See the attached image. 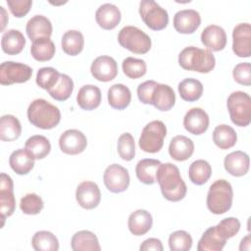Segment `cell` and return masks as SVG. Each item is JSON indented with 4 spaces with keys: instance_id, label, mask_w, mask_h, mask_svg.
Returning a JSON list of instances; mask_svg holds the SVG:
<instances>
[{
    "instance_id": "cell-1",
    "label": "cell",
    "mask_w": 251,
    "mask_h": 251,
    "mask_svg": "<svg viewBox=\"0 0 251 251\" xmlns=\"http://www.w3.org/2000/svg\"><path fill=\"white\" fill-rule=\"evenodd\" d=\"M156 180L167 200L177 202L184 198L187 187L176 165L172 163L161 164L156 175Z\"/></svg>"
},
{
    "instance_id": "cell-2",
    "label": "cell",
    "mask_w": 251,
    "mask_h": 251,
    "mask_svg": "<svg viewBox=\"0 0 251 251\" xmlns=\"http://www.w3.org/2000/svg\"><path fill=\"white\" fill-rule=\"evenodd\" d=\"M27 118L34 126L51 129L60 123L61 113L55 105L45 99H35L27 108Z\"/></svg>"
},
{
    "instance_id": "cell-3",
    "label": "cell",
    "mask_w": 251,
    "mask_h": 251,
    "mask_svg": "<svg viewBox=\"0 0 251 251\" xmlns=\"http://www.w3.org/2000/svg\"><path fill=\"white\" fill-rule=\"evenodd\" d=\"M178 64L184 70L207 74L215 68L216 59L210 50L188 46L179 53Z\"/></svg>"
},
{
    "instance_id": "cell-4",
    "label": "cell",
    "mask_w": 251,
    "mask_h": 251,
    "mask_svg": "<svg viewBox=\"0 0 251 251\" xmlns=\"http://www.w3.org/2000/svg\"><path fill=\"white\" fill-rule=\"evenodd\" d=\"M233 191L231 184L226 179H217L209 187L207 193V207L215 215L227 212L232 205Z\"/></svg>"
},
{
    "instance_id": "cell-5",
    "label": "cell",
    "mask_w": 251,
    "mask_h": 251,
    "mask_svg": "<svg viewBox=\"0 0 251 251\" xmlns=\"http://www.w3.org/2000/svg\"><path fill=\"white\" fill-rule=\"evenodd\" d=\"M227 110L231 122L238 126H246L251 122V98L243 91H234L227 98Z\"/></svg>"
},
{
    "instance_id": "cell-6",
    "label": "cell",
    "mask_w": 251,
    "mask_h": 251,
    "mask_svg": "<svg viewBox=\"0 0 251 251\" xmlns=\"http://www.w3.org/2000/svg\"><path fill=\"white\" fill-rule=\"evenodd\" d=\"M121 46L135 54H145L151 48V39L140 28L133 25L124 26L118 35Z\"/></svg>"
},
{
    "instance_id": "cell-7",
    "label": "cell",
    "mask_w": 251,
    "mask_h": 251,
    "mask_svg": "<svg viewBox=\"0 0 251 251\" xmlns=\"http://www.w3.org/2000/svg\"><path fill=\"white\" fill-rule=\"evenodd\" d=\"M167 135V128L163 122L152 121L142 129L139 137V147L147 153H157L164 144V138Z\"/></svg>"
},
{
    "instance_id": "cell-8",
    "label": "cell",
    "mask_w": 251,
    "mask_h": 251,
    "mask_svg": "<svg viewBox=\"0 0 251 251\" xmlns=\"http://www.w3.org/2000/svg\"><path fill=\"white\" fill-rule=\"evenodd\" d=\"M139 14L144 24L153 30H161L169 23L168 12L153 0L141 1Z\"/></svg>"
},
{
    "instance_id": "cell-9",
    "label": "cell",
    "mask_w": 251,
    "mask_h": 251,
    "mask_svg": "<svg viewBox=\"0 0 251 251\" xmlns=\"http://www.w3.org/2000/svg\"><path fill=\"white\" fill-rule=\"evenodd\" d=\"M31 75L32 69L23 63L6 61L0 66V83L2 85L25 82L29 80Z\"/></svg>"
},
{
    "instance_id": "cell-10",
    "label": "cell",
    "mask_w": 251,
    "mask_h": 251,
    "mask_svg": "<svg viewBox=\"0 0 251 251\" xmlns=\"http://www.w3.org/2000/svg\"><path fill=\"white\" fill-rule=\"evenodd\" d=\"M104 184L113 193H120L129 185L128 171L119 164H112L106 168L103 175Z\"/></svg>"
},
{
    "instance_id": "cell-11",
    "label": "cell",
    "mask_w": 251,
    "mask_h": 251,
    "mask_svg": "<svg viewBox=\"0 0 251 251\" xmlns=\"http://www.w3.org/2000/svg\"><path fill=\"white\" fill-rule=\"evenodd\" d=\"M13 180L10 176L1 173L0 176V213L2 220V226L7 217H10L15 212L16 199L13 192Z\"/></svg>"
},
{
    "instance_id": "cell-12",
    "label": "cell",
    "mask_w": 251,
    "mask_h": 251,
    "mask_svg": "<svg viewBox=\"0 0 251 251\" xmlns=\"http://www.w3.org/2000/svg\"><path fill=\"white\" fill-rule=\"evenodd\" d=\"M232 50L235 55L241 58H248L251 55V25L248 23H241L235 25L232 31Z\"/></svg>"
},
{
    "instance_id": "cell-13",
    "label": "cell",
    "mask_w": 251,
    "mask_h": 251,
    "mask_svg": "<svg viewBox=\"0 0 251 251\" xmlns=\"http://www.w3.org/2000/svg\"><path fill=\"white\" fill-rule=\"evenodd\" d=\"M86 145V136L78 129H67L59 138L61 151L69 155H76L83 152Z\"/></svg>"
},
{
    "instance_id": "cell-14",
    "label": "cell",
    "mask_w": 251,
    "mask_h": 251,
    "mask_svg": "<svg viewBox=\"0 0 251 251\" xmlns=\"http://www.w3.org/2000/svg\"><path fill=\"white\" fill-rule=\"evenodd\" d=\"M75 198L80 207L90 210L96 208L100 203L101 192L95 182L85 180L77 185Z\"/></svg>"
},
{
    "instance_id": "cell-15",
    "label": "cell",
    "mask_w": 251,
    "mask_h": 251,
    "mask_svg": "<svg viewBox=\"0 0 251 251\" xmlns=\"http://www.w3.org/2000/svg\"><path fill=\"white\" fill-rule=\"evenodd\" d=\"M91 75L99 81H110L118 75V65L110 56H99L91 64Z\"/></svg>"
},
{
    "instance_id": "cell-16",
    "label": "cell",
    "mask_w": 251,
    "mask_h": 251,
    "mask_svg": "<svg viewBox=\"0 0 251 251\" xmlns=\"http://www.w3.org/2000/svg\"><path fill=\"white\" fill-rule=\"evenodd\" d=\"M201 24V17L196 10L185 9L175 14L174 26L179 33H193Z\"/></svg>"
},
{
    "instance_id": "cell-17",
    "label": "cell",
    "mask_w": 251,
    "mask_h": 251,
    "mask_svg": "<svg viewBox=\"0 0 251 251\" xmlns=\"http://www.w3.org/2000/svg\"><path fill=\"white\" fill-rule=\"evenodd\" d=\"M183 126L189 133L200 135L209 126V116L201 108H191L183 118Z\"/></svg>"
},
{
    "instance_id": "cell-18",
    "label": "cell",
    "mask_w": 251,
    "mask_h": 251,
    "mask_svg": "<svg viewBox=\"0 0 251 251\" xmlns=\"http://www.w3.org/2000/svg\"><path fill=\"white\" fill-rule=\"evenodd\" d=\"M201 42L212 51H221L226 47V34L225 29L217 25H210L201 33Z\"/></svg>"
},
{
    "instance_id": "cell-19",
    "label": "cell",
    "mask_w": 251,
    "mask_h": 251,
    "mask_svg": "<svg viewBox=\"0 0 251 251\" xmlns=\"http://www.w3.org/2000/svg\"><path fill=\"white\" fill-rule=\"evenodd\" d=\"M25 31L28 38L32 41L39 38H50L52 34V24L46 17L35 15L27 21Z\"/></svg>"
},
{
    "instance_id": "cell-20",
    "label": "cell",
    "mask_w": 251,
    "mask_h": 251,
    "mask_svg": "<svg viewBox=\"0 0 251 251\" xmlns=\"http://www.w3.org/2000/svg\"><path fill=\"white\" fill-rule=\"evenodd\" d=\"M249 156L243 151H234L227 154L224 160L226 171L233 176H242L249 170Z\"/></svg>"
},
{
    "instance_id": "cell-21",
    "label": "cell",
    "mask_w": 251,
    "mask_h": 251,
    "mask_svg": "<svg viewBox=\"0 0 251 251\" xmlns=\"http://www.w3.org/2000/svg\"><path fill=\"white\" fill-rule=\"evenodd\" d=\"M121 17L122 15L119 8L111 3L101 5L95 13V19L98 25L104 29L115 28L119 25Z\"/></svg>"
},
{
    "instance_id": "cell-22",
    "label": "cell",
    "mask_w": 251,
    "mask_h": 251,
    "mask_svg": "<svg viewBox=\"0 0 251 251\" xmlns=\"http://www.w3.org/2000/svg\"><path fill=\"white\" fill-rule=\"evenodd\" d=\"M194 152L193 141L184 135H176L169 145V154L176 161H185Z\"/></svg>"
},
{
    "instance_id": "cell-23",
    "label": "cell",
    "mask_w": 251,
    "mask_h": 251,
    "mask_svg": "<svg viewBox=\"0 0 251 251\" xmlns=\"http://www.w3.org/2000/svg\"><path fill=\"white\" fill-rule=\"evenodd\" d=\"M153 219L151 214L146 210L142 209H138L131 213L127 221V226L129 231L133 235L137 236L147 233L151 229Z\"/></svg>"
},
{
    "instance_id": "cell-24",
    "label": "cell",
    "mask_w": 251,
    "mask_h": 251,
    "mask_svg": "<svg viewBox=\"0 0 251 251\" xmlns=\"http://www.w3.org/2000/svg\"><path fill=\"white\" fill-rule=\"evenodd\" d=\"M226 243V238L218 230L217 226L209 227L201 236L197 244L198 251H221Z\"/></svg>"
},
{
    "instance_id": "cell-25",
    "label": "cell",
    "mask_w": 251,
    "mask_h": 251,
    "mask_svg": "<svg viewBox=\"0 0 251 251\" xmlns=\"http://www.w3.org/2000/svg\"><path fill=\"white\" fill-rule=\"evenodd\" d=\"M176 103V94L174 89L163 83H158L152 94V105L160 111L171 110Z\"/></svg>"
},
{
    "instance_id": "cell-26",
    "label": "cell",
    "mask_w": 251,
    "mask_h": 251,
    "mask_svg": "<svg viewBox=\"0 0 251 251\" xmlns=\"http://www.w3.org/2000/svg\"><path fill=\"white\" fill-rule=\"evenodd\" d=\"M78 106L86 111L97 108L101 103V90L98 86L86 84L79 88L76 95Z\"/></svg>"
},
{
    "instance_id": "cell-27",
    "label": "cell",
    "mask_w": 251,
    "mask_h": 251,
    "mask_svg": "<svg viewBox=\"0 0 251 251\" xmlns=\"http://www.w3.org/2000/svg\"><path fill=\"white\" fill-rule=\"evenodd\" d=\"M33 156L25 148L18 149L12 152L9 158V164L11 169L18 175L28 174L34 166Z\"/></svg>"
},
{
    "instance_id": "cell-28",
    "label": "cell",
    "mask_w": 251,
    "mask_h": 251,
    "mask_svg": "<svg viewBox=\"0 0 251 251\" xmlns=\"http://www.w3.org/2000/svg\"><path fill=\"white\" fill-rule=\"evenodd\" d=\"M25 45L24 34L18 29L6 30L1 38L2 50L8 55H17L21 53Z\"/></svg>"
},
{
    "instance_id": "cell-29",
    "label": "cell",
    "mask_w": 251,
    "mask_h": 251,
    "mask_svg": "<svg viewBox=\"0 0 251 251\" xmlns=\"http://www.w3.org/2000/svg\"><path fill=\"white\" fill-rule=\"evenodd\" d=\"M74 251H99L101 249L97 236L89 230L75 232L71 241Z\"/></svg>"
},
{
    "instance_id": "cell-30",
    "label": "cell",
    "mask_w": 251,
    "mask_h": 251,
    "mask_svg": "<svg viewBox=\"0 0 251 251\" xmlns=\"http://www.w3.org/2000/svg\"><path fill=\"white\" fill-rule=\"evenodd\" d=\"M131 100V92L129 88L122 83L113 84L108 89L109 105L117 110L126 109Z\"/></svg>"
},
{
    "instance_id": "cell-31",
    "label": "cell",
    "mask_w": 251,
    "mask_h": 251,
    "mask_svg": "<svg viewBox=\"0 0 251 251\" xmlns=\"http://www.w3.org/2000/svg\"><path fill=\"white\" fill-rule=\"evenodd\" d=\"M161 162L156 159H142L135 167L137 178L144 184H153L156 182V175Z\"/></svg>"
},
{
    "instance_id": "cell-32",
    "label": "cell",
    "mask_w": 251,
    "mask_h": 251,
    "mask_svg": "<svg viewBox=\"0 0 251 251\" xmlns=\"http://www.w3.org/2000/svg\"><path fill=\"white\" fill-rule=\"evenodd\" d=\"M22 132L20 121L13 115H4L0 120V138L3 141H14Z\"/></svg>"
},
{
    "instance_id": "cell-33",
    "label": "cell",
    "mask_w": 251,
    "mask_h": 251,
    "mask_svg": "<svg viewBox=\"0 0 251 251\" xmlns=\"http://www.w3.org/2000/svg\"><path fill=\"white\" fill-rule=\"evenodd\" d=\"M63 51L71 56L78 55L84 45V38L80 31L75 29H71L66 31L61 40Z\"/></svg>"
},
{
    "instance_id": "cell-34",
    "label": "cell",
    "mask_w": 251,
    "mask_h": 251,
    "mask_svg": "<svg viewBox=\"0 0 251 251\" xmlns=\"http://www.w3.org/2000/svg\"><path fill=\"white\" fill-rule=\"evenodd\" d=\"M237 135L235 130L227 125H220L213 131V141L220 149H228L235 145Z\"/></svg>"
},
{
    "instance_id": "cell-35",
    "label": "cell",
    "mask_w": 251,
    "mask_h": 251,
    "mask_svg": "<svg viewBox=\"0 0 251 251\" xmlns=\"http://www.w3.org/2000/svg\"><path fill=\"white\" fill-rule=\"evenodd\" d=\"M31 56L39 62L49 61L55 55V44L50 38H39L32 41Z\"/></svg>"
},
{
    "instance_id": "cell-36",
    "label": "cell",
    "mask_w": 251,
    "mask_h": 251,
    "mask_svg": "<svg viewBox=\"0 0 251 251\" xmlns=\"http://www.w3.org/2000/svg\"><path fill=\"white\" fill-rule=\"evenodd\" d=\"M178 93L181 99L193 102L198 100L203 93V85L201 81L196 78H185L178 83Z\"/></svg>"
},
{
    "instance_id": "cell-37",
    "label": "cell",
    "mask_w": 251,
    "mask_h": 251,
    "mask_svg": "<svg viewBox=\"0 0 251 251\" xmlns=\"http://www.w3.org/2000/svg\"><path fill=\"white\" fill-rule=\"evenodd\" d=\"M212 175L211 165L205 160H196L192 162L188 169L189 179L196 185H202L208 181Z\"/></svg>"
},
{
    "instance_id": "cell-38",
    "label": "cell",
    "mask_w": 251,
    "mask_h": 251,
    "mask_svg": "<svg viewBox=\"0 0 251 251\" xmlns=\"http://www.w3.org/2000/svg\"><path fill=\"white\" fill-rule=\"evenodd\" d=\"M25 148L33 156L34 159H43L45 158L50 150L51 144L49 140L43 135H32L25 141Z\"/></svg>"
},
{
    "instance_id": "cell-39",
    "label": "cell",
    "mask_w": 251,
    "mask_h": 251,
    "mask_svg": "<svg viewBox=\"0 0 251 251\" xmlns=\"http://www.w3.org/2000/svg\"><path fill=\"white\" fill-rule=\"evenodd\" d=\"M31 245L35 251H57L59 249L57 237L47 230L35 232L31 239Z\"/></svg>"
},
{
    "instance_id": "cell-40",
    "label": "cell",
    "mask_w": 251,
    "mask_h": 251,
    "mask_svg": "<svg viewBox=\"0 0 251 251\" xmlns=\"http://www.w3.org/2000/svg\"><path fill=\"white\" fill-rule=\"evenodd\" d=\"M74 90V81L73 79L65 74H60V78L56 85L48 90L50 96L57 101L67 100Z\"/></svg>"
},
{
    "instance_id": "cell-41",
    "label": "cell",
    "mask_w": 251,
    "mask_h": 251,
    "mask_svg": "<svg viewBox=\"0 0 251 251\" xmlns=\"http://www.w3.org/2000/svg\"><path fill=\"white\" fill-rule=\"evenodd\" d=\"M124 74L132 79L139 78L146 74V63L142 59H136L133 57L126 58L122 63Z\"/></svg>"
},
{
    "instance_id": "cell-42",
    "label": "cell",
    "mask_w": 251,
    "mask_h": 251,
    "mask_svg": "<svg viewBox=\"0 0 251 251\" xmlns=\"http://www.w3.org/2000/svg\"><path fill=\"white\" fill-rule=\"evenodd\" d=\"M60 78V73L52 67H44L38 70L36 74V84L45 89L50 90L53 88Z\"/></svg>"
},
{
    "instance_id": "cell-43",
    "label": "cell",
    "mask_w": 251,
    "mask_h": 251,
    "mask_svg": "<svg viewBox=\"0 0 251 251\" xmlns=\"http://www.w3.org/2000/svg\"><path fill=\"white\" fill-rule=\"evenodd\" d=\"M192 246V237L185 230H176L169 237V247L172 251H188Z\"/></svg>"
},
{
    "instance_id": "cell-44",
    "label": "cell",
    "mask_w": 251,
    "mask_h": 251,
    "mask_svg": "<svg viewBox=\"0 0 251 251\" xmlns=\"http://www.w3.org/2000/svg\"><path fill=\"white\" fill-rule=\"evenodd\" d=\"M43 207V200L35 193H27L20 201V209L25 215L39 214Z\"/></svg>"
},
{
    "instance_id": "cell-45",
    "label": "cell",
    "mask_w": 251,
    "mask_h": 251,
    "mask_svg": "<svg viewBox=\"0 0 251 251\" xmlns=\"http://www.w3.org/2000/svg\"><path fill=\"white\" fill-rule=\"evenodd\" d=\"M118 153L125 161H130L134 158L135 144L133 136L130 133L125 132L120 135L118 139Z\"/></svg>"
},
{
    "instance_id": "cell-46",
    "label": "cell",
    "mask_w": 251,
    "mask_h": 251,
    "mask_svg": "<svg viewBox=\"0 0 251 251\" xmlns=\"http://www.w3.org/2000/svg\"><path fill=\"white\" fill-rule=\"evenodd\" d=\"M216 226H217L218 230L226 239H228V238L234 236L235 234H237V232L240 229V222L236 218L229 217V218H226V219L222 220Z\"/></svg>"
},
{
    "instance_id": "cell-47",
    "label": "cell",
    "mask_w": 251,
    "mask_h": 251,
    "mask_svg": "<svg viewBox=\"0 0 251 251\" xmlns=\"http://www.w3.org/2000/svg\"><path fill=\"white\" fill-rule=\"evenodd\" d=\"M232 75L234 80L242 85L249 86L251 84V65L248 62L237 64L233 71Z\"/></svg>"
},
{
    "instance_id": "cell-48",
    "label": "cell",
    "mask_w": 251,
    "mask_h": 251,
    "mask_svg": "<svg viewBox=\"0 0 251 251\" xmlns=\"http://www.w3.org/2000/svg\"><path fill=\"white\" fill-rule=\"evenodd\" d=\"M158 82H156L155 80H146L138 85L137 96L140 102H142L143 104L152 105V94Z\"/></svg>"
},
{
    "instance_id": "cell-49",
    "label": "cell",
    "mask_w": 251,
    "mask_h": 251,
    "mask_svg": "<svg viewBox=\"0 0 251 251\" xmlns=\"http://www.w3.org/2000/svg\"><path fill=\"white\" fill-rule=\"evenodd\" d=\"M7 5L11 13L17 17L22 18L25 16L32 5L31 0H7Z\"/></svg>"
},
{
    "instance_id": "cell-50",
    "label": "cell",
    "mask_w": 251,
    "mask_h": 251,
    "mask_svg": "<svg viewBox=\"0 0 251 251\" xmlns=\"http://www.w3.org/2000/svg\"><path fill=\"white\" fill-rule=\"evenodd\" d=\"M139 249L141 251H150V250H154V251H163V245L160 239L158 238H148L146 240H144L142 242V244L140 245Z\"/></svg>"
},
{
    "instance_id": "cell-51",
    "label": "cell",
    "mask_w": 251,
    "mask_h": 251,
    "mask_svg": "<svg viewBox=\"0 0 251 251\" xmlns=\"http://www.w3.org/2000/svg\"><path fill=\"white\" fill-rule=\"evenodd\" d=\"M250 248H251V235L247 234L241 240V243H240V246H239V250L240 251H242V250H250Z\"/></svg>"
},
{
    "instance_id": "cell-52",
    "label": "cell",
    "mask_w": 251,
    "mask_h": 251,
    "mask_svg": "<svg viewBox=\"0 0 251 251\" xmlns=\"http://www.w3.org/2000/svg\"><path fill=\"white\" fill-rule=\"evenodd\" d=\"M0 9H1V13H2V25H1V30L4 29L5 25H6V22H7V19L8 17L6 16V11L4 9L3 6H0Z\"/></svg>"
}]
</instances>
